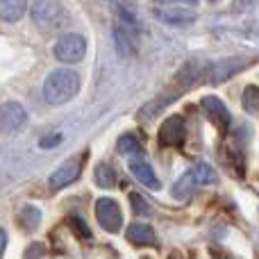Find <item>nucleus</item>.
<instances>
[{"mask_svg": "<svg viewBox=\"0 0 259 259\" xmlns=\"http://www.w3.org/2000/svg\"><path fill=\"white\" fill-rule=\"evenodd\" d=\"M80 91V75L73 68H57L44 82V100L48 105H66Z\"/></svg>", "mask_w": 259, "mask_h": 259, "instance_id": "nucleus-1", "label": "nucleus"}, {"mask_svg": "<svg viewBox=\"0 0 259 259\" xmlns=\"http://www.w3.org/2000/svg\"><path fill=\"white\" fill-rule=\"evenodd\" d=\"M32 21L44 32H57L68 25V14L59 0H34L32 3Z\"/></svg>", "mask_w": 259, "mask_h": 259, "instance_id": "nucleus-2", "label": "nucleus"}, {"mask_svg": "<svg viewBox=\"0 0 259 259\" xmlns=\"http://www.w3.org/2000/svg\"><path fill=\"white\" fill-rule=\"evenodd\" d=\"M84 161H87V150L84 152H77V155H71L57 170H53V173H50V180H48L50 189H53V191H62L64 187L73 184L82 175Z\"/></svg>", "mask_w": 259, "mask_h": 259, "instance_id": "nucleus-3", "label": "nucleus"}, {"mask_svg": "<svg viewBox=\"0 0 259 259\" xmlns=\"http://www.w3.org/2000/svg\"><path fill=\"white\" fill-rule=\"evenodd\" d=\"M53 55L64 64H77L84 59L87 55V39L77 32H68V34L59 36L57 44L53 48Z\"/></svg>", "mask_w": 259, "mask_h": 259, "instance_id": "nucleus-4", "label": "nucleus"}, {"mask_svg": "<svg viewBox=\"0 0 259 259\" xmlns=\"http://www.w3.org/2000/svg\"><path fill=\"white\" fill-rule=\"evenodd\" d=\"M248 64H250L248 57H228V59H219V62H207L205 84H219V82L230 80L239 71H243Z\"/></svg>", "mask_w": 259, "mask_h": 259, "instance_id": "nucleus-5", "label": "nucleus"}, {"mask_svg": "<svg viewBox=\"0 0 259 259\" xmlns=\"http://www.w3.org/2000/svg\"><path fill=\"white\" fill-rule=\"evenodd\" d=\"M96 219H98L100 228L107 230V232H118L123 225L121 207L114 198H100L96 202Z\"/></svg>", "mask_w": 259, "mask_h": 259, "instance_id": "nucleus-6", "label": "nucleus"}, {"mask_svg": "<svg viewBox=\"0 0 259 259\" xmlns=\"http://www.w3.org/2000/svg\"><path fill=\"white\" fill-rule=\"evenodd\" d=\"M152 14L155 18H159L161 23H168V25H189L196 21V12L182 7V5H155Z\"/></svg>", "mask_w": 259, "mask_h": 259, "instance_id": "nucleus-7", "label": "nucleus"}, {"mask_svg": "<svg viewBox=\"0 0 259 259\" xmlns=\"http://www.w3.org/2000/svg\"><path fill=\"white\" fill-rule=\"evenodd\" d=\"M112 36H114V46H116L121 57H134L139 53V30L125 25V23H116Z\"/></svg>", "mask_w": 259, "mask_h": 259, "instance_id": "nucleus-8", "label": "nucleus"}, {"mask_svg": "<svg viewBox=\"0 0 259 259\" xmlns=\"http://www.w3.org/2000/svg\"><path fill=\"white\" fill-rule=\"evenodd\" d=\"M127 166H130V173H132L141 184H146L148 189H155V191H157V189L161 187V182L157 180L155 168H152L150 161H148L146 152H141V155H132V157H127Z\"/></svg>", "mask_w": 259, "mask_h": 259, "instance_id": "nucleus-9", "label": "nucleus"}, {"mask_svg": "<svg viewBox=\"0 0 259 259\" xmlns=\"http://www.w3.org/2000/svg\"><path fill=\"white\" fill-rule=\"evenodd\" d=\"M159 143L161 146H170V148H178L184 143L187 139V125H184V118L182 116H168L159 127Z\"/></svg>", "mask_w": 259, "mask_h": 259, "instance_id": "nucleus-10", "label": "nucleus"}, {"mask_svg": "<svg viewBox=\"0 0 259 259\" xmlns=\"http://www.w3.org/2000/svg\"><path fill=\"white\" fill-rule=\"evenodd\" d=\"M0 121H3V132L5 134H14V132H21L27 123V112L21 103H9L3 105V112H0Z\"/></svg>", "mask_w": 259, "mask_h": 259, "instance_id": "nucleus-11", "label": "nucleus"}, {"mask_svg": "<svg viewBox=\"0 0 259 259\" xmlns=\"http://www.w3.org/2000/svg\"><path fill=\"white\" fill-rule=\"evenodd\" d=\"M200 107H202V112H205V116L209 118L211 123L221 125V130L230 127L232 116H230L228 107H225V103L221 98H216V96H205V98L200 100Z\"/></svg>", "mask_w": 259, "mask_h": 259, "instance_id": "nucleus-12", "label": "nucleus"}, {"mask_svg": "<svg viewBox=\"0 0 259 259\" xmlns=\"http://www.w3.org/2000/svg\"><path fill=\"white\" fill-rule=\"evenodd\" d=\"M125 237H127L130 243H134V246H152V243L157 241L155 230H152L150 225H146V223H132L127 228Z\"/></svg>", "mask_w": 259, "mask_h": 259, "instance_id": "nucleus-13", "label": "nucleus"}, {"mask_svg": "<svg viewBox=\"0 0 259 259\" xmlns=\"http://www.w3.org/2000/svg\"><path fill=\"white\" fill-rule=\"evenodd\" d=\"M27 9V0H0V16L5 23H16Z\"/></svg>", "mask_w": 259, "mask_h": 259, "instance_id": "nucleus-14", "label": "nucleus"}, {"mask_svg": "<svg viewBox=\"0 0 259 259\" xmlns=\"http://www.w3.org/2000/svg\"><path fill=\"white\" fill-rule=\"evenodd\" d=\"M16 223L21 225L25 232H32V230H36V225L41 223V211L36 209V207H32V205H25L21 209V214H18Z\"/></svg>", "mask_w": 259, "mask_h": 259, "instance_id": "nucleus-15", "label": "nucleus"}, {"mask_svg": "<svg viewBox=\"0 0 259 259\" xmlns=\"http://www.w3.org/2000/svg\"><path fill=\"white\" fill-rule=\"evenodd\" d=\"M94 178H96V184H98L100 189L116 187V170H114L109 164H98V166H96Z\"/></svg>", "mask_w": 259, "mask_h": 259, "instance_id": "nucleus-16", "label": "nucleus"}, {"mask_svg": "<svg viewBox=\"0 0 259 259\" xmlns=\"http://www.w3.org/2000/svg\"><path fill=\"white\" fill-rule=\"evenodd\" d=\"M196 187H198L196 175H193V170L189 168L187 173H182V178H180L178 182L173 184V196H175V198H187Z\"/></svg>", "mask_w": 259, "mask_h": 259, "instance_id": "nucleus-17", "label": "nucleus"}, {"mask_svg": "<svg viewBox=\"0 0 259 259\" xmlns=\"http://www.w3.org/2000/svg\"><path fill=\"white\" fill-rule=\"evenodd\" d=\"M118 152L125 157H132V155H141L143 152V146L141 141L137 139V134H123L121 139H118Z\"/></svg>", "mask_w": 259, "mask_h": 259, "instance_id": "nucleus-18", "label": "nucleus"}, {"mask_svg": "<svg viewBox=\"0 0 259 259\" xmlns=\"http://www.w3.org/2000/svg\"><path fill=\"white\" fill-rule=\"evenodd\" d=\"M193 175H196V182L198 187H207V184H214L216 180H219V175H216V170L211 168L209 164H205V161H200V164L193 166Z\"/></svg>", "mask_w": 259, "mask_h": 259, "instance_id": "nucleus-19", "label": "nucleus"}, {"mask_svg": "<svg viewBox=\"0 0 259 259\" xmlns=\"http://www.w3.org/2000/svg\"><path fill=\"white\" fill-rule=\"evenodd\" d=\"M241 105H243V109H246V112H250V114L259 112V87L248 84L246 89H243V94H241Z\"/></svg>", "mask_w": 259, "mask_h": 259, "instance_id": "nucleus-20", "label": "nucleus"}, {"mask_svg": "<svg viewBox=\"0 0 259 259\" xmlns=\"http://www.w3.org/2000/svg\"><path fill=\"white\" fill-rule=\"evenodd\" d=\"M130 202H132V209H134V214H148V202L146 200H141V196L139 193H130Z\"/></svg>", "mask_w": 259, "mask_h": 259, "instance_id": "nucleus-21", "label": "nucleus"}, {"mask_svg": "<svg viewBox=\"0 0 259 259\" xmlns=\"http://www.w3.org/2000/svg\"><path fill=\"white\" fill-rule=\"evenodd\" d=\"M44 252H46L44 243H32L25 252V259H39V257H44Z\"/></svg>", "mask_w": 259, "mask_h": 259, "instance_id": "nucleus-22", "label": "nucleus"}, {"mask_svg": "<svg viewBox=\"0 0 259 259\" xmlns=\"http://www.w3.org/2000/svg\"><path fill=\"white\" fill-rule=\"evenodd\" d=\"M62 143V134H50L41 141V148H53V146H59Z\"/></svg>", "mask_w": 259, "mask_h": 259, "instance_id": "nucleus-23", "label": "nucleus"}, {"mask_svg": "<svg viewBox=\"0 0 259 259\" xmlns=\"http://www.w3.org/2000/svg\"><path fill=\"white\" fill-rule=\"evenodd\" d=\"M161 5H182V7H193L198 0H157Z\"/></svg>", "mask_w": 259, "mask_h": 259, "instance_id": "nucleus-24", "label": "nucleus"}, {"mask_svg": "<svg viewBox=\"0 0 259 259\" xmlns=\"http://www.w3.org/2000/svg\"><path fill=\"white\" fill-rule=\"evenodd\" d=\"M71 223H75L77 225V230H80V237H91V232H89V228H87V225L84 223H82V221L80 219H71Z\"/></svg>", "mask_w": 259, "mask_h": 259, "instance_id": "nucleus-25", "label": "nucleus"}, {"mask_svg": "<svg viewBox=\"0 0 259 259\" xmlns=\"http://www.w3.org/2000/svg\"><path fill=\"white\" fill-rule=\"evenodd\" d=\"M252 3H255V0H234V9H246V7H250Z\"/></svg>", "mask_w": 259, "mask_h": 259, "instance_id": "nucleus-26", "label": "nucleus"}, {"mask_svg": "<svg viewBox=\"0 0 259 259\" xmlns=\"http://www.w3.org/2000/svg\"><path fill=\"white\" fill-rule=\"evenodd\" d=\"M209 3H219V0H209Z\"/></svg>", "mask_w": 259, "mask_h": 259, "instance_id": "nucleus-27", "label": "nucleus"}]
</instances>
